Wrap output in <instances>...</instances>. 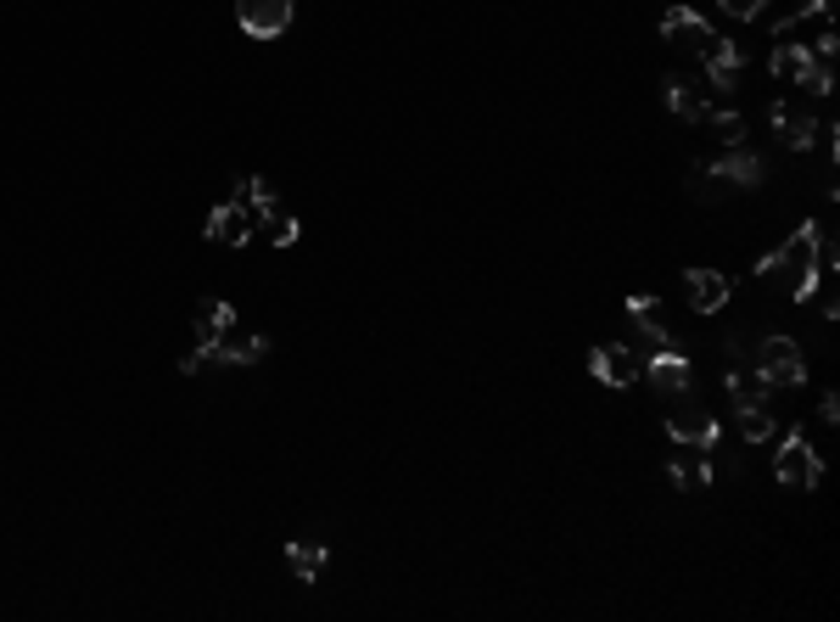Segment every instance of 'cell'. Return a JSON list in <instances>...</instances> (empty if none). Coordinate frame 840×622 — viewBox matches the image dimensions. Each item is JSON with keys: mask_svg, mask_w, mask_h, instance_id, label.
<instances>
[{"mask_svg": "<svg viewBox=\"0 0 840 622\" xmlns=\"http://www.w3.org/2000/svg\"><path fill=\"white\" fill-rule=\"evenodd\" d=\"M723 393H728V410H768L773 404V388L762 381L751 348L739 343V337L723 343Z\"/></svg>", "mask_w": 840, "mask_h": 622, "instance_id": "1", "label": "cell"}, {"mask_svg": "<svg viewBox=\"0 0 840 622\" xmlns=\"http://www.w3.org/2000/svg\"><path fill=\"white\" fill-rule=\"evenodd\" d=\"M773 483L790 488V494H813L824 483V460L807 444V426H790V433L779 438V449H773Z\"/></svg>", "mask_w": 840, "mask_h": 622, "instance_id": "2", "label": "cell"}, {"mask_svg": "<svg viewBox=\"0 0 840 622\" xmlns=\"http://www.w3.org/2000/svg\"><path fill=\"white\" fill-rule=\"evenodd\" d=\"M751 359H757V370H762L768 388H807V354H802L796 337H784V331L762 337L751 348Z\"/></svg>", "mask_w": 840, "mask_h": 622, "instance_id": "3", "label": "cell"}, {"mask_svg": "<svg viewBox=\"0 0 840 622\" xmlns=\"http://www.w3.org/2000/svg\"><path fill=\"white\" fill-rule=\"evenodd\" d=\"M695 169H701L706 180H717V185H739V191H762V185L773 180L768 158L751 152V147H723L717 158H701Z\"/></svg>", "mask_w": 840, "mask_h": 622, "instance_id": "4", "label": "cell"}, {"mask_svg": "<svg viewBox=\"0 0 840 622\" xmlns=\"http://www.w3.org/2000/svg\"><path fill=\"white\" fill-rule=\"evenodd\" d=\"M638 365H645V381L656 388V399H683L689 388H695V370H689L683 343H661L651 354H638Z\"/></svg>", "mask_w": 840, "mask_h": 622, "instance_id": "5", "label": "cell"}, {"mask_svg": "<svg viewBox=\"0 0 840 622\" xmlns=\"http://www.w3.org/2000/svg\"><path fill=\"white\" fill-rule=\"evenodd\" d=\"M818 242H824V224H802L796 235H790V242L784 247H773V253H762L757 264H751V275L757 280H773V275H802L813 258H818Z\"/></svg>", "mask_w": 840, "mask_h": 622, "instance_id": "6", "label": "cell"}, {"mask_svg": "<svg viewBox=\"0 0 840 622\" xmlns=\"http://www.w3.org/2000/svg\"><path fill=\"white\" fill-rule=\"evenodd\" d=\"M768 124H773L784 152H813V140L824 135V118H813L807 102H790V95H779V102L768 107Z\"/></svg>", "mask_w": 840, "mask_h": 622, "instance_id": "7", "label": "cell"}, {"mask_svg": "<svg viewBox=\"0 0 840 622\" xmlns=\"http://www.w3.org/2000/svg\"><path fill=\"white\" fill-rule=\"evenodd\" d=\"M583 365H588V376H595V381H606V388H633V381L645 376L633 343H595Z\"/></svg>", "mask_w": 840, "mask_h": 622, "instance_id": "8", "label": "cell"}, {"mask_svg": "<svg viewBox=\"0 0 840 622\" xmlns=\"http://www.w3.org/2000/svg\"><path fill=\"white\" fill-rule=\"evenodd\" d=\"M661 433L672 438V449H701V454H717L723 449V421L706 415V410H683V415H667Z\"/></svg>", "mask_w": 840, "mask_h": 622, "instance_id": "9", "label": "cell"}, {"mask_svg": "<svg viewBox=\"0 0 840 622\" xmlns=\"http://www.w3.org/2000/svg\"><path fill=\"white\" fill-rule=\"evenodd\" d=\"M291 7L298 0H235V23L246 39H280L291 28Z\"/></svg>", "mask_w": 840, "mask_h": 622, "instance_id": "10", "label": "cell"}, {"mask_svg": "<svg viewBox=\"0 0 840 622\" xmlns=\"http://www.w3.org/2000/svg\"><path fill=\"white\" fill-rule=\"evenodd\" d=\"M683 298H689V309H695L701 320H712V314H723L728 309V298H734V280L723 275V269H683Z\"/></svg>", "mask_w": 840, "mask_h": 622, "instance_id": "11", "label": "cell"}, {"mask_svg": "<svg viewBox=\"0 0 840 622\" xmlns=\"http://www.w3.org/2000/svg\"><path fill=\"white\" fill-rule=\"evenodd\" d=\"M253 230H258V219L246 214L241 197L214 203V214H208V224H203V235H208L214 247H246V242H253Z\"/></svg>", "mask_w": 840, "mask_h": 622, "instance_id": "12", "label": "cell"}, {"mask_svg": "<svg viewBox=\"0 0 840 622\" xmlns=\"http://www.w3.org/2000/svg\"><path fill=\"white\" fill-rule=\"evenodd\" d=\"M813 68H818V57H813V45H802V39H779L768 51V79H779V84H802L807 90Z\"/></svg>", "mask_w": 840, "mask_h": 622, "instance_id": "13", "label": "cell"}, {"mask_svg": "<svg viewBox=\"0 0 840 622\" xmlns=\"http://www.w3.org/2000/svg\"><path fill=\"white\" fill-rule=\"evenodd\" d=\"M656 34H661V39H678V34H683V39H695V51H706V45L717 39V28H712L695 7H689V0H672V7L661 12V23H656Z\"/></svg>", "mask_w": 840, "mask_h": 622, "instance_id": "14", "label": "cell"}, {"mask_svg": "<svg viewBox=\"0 0 840 622\" xmlns=\"http://www.w3.org/2000/svg\"><path fill=\"white\" fill-rule=\"evenodd\" d=\"M622 314L633 320V331H638V337H645L651 348H661V343H678V337H672V325L661 320V298H651V292H628Z\"/></svg>", "mask_w": 840, "mask_h": 622, "instance_id": "15", "label": "cell"}, {"mask_svg": "<svg viewBox=\"0 0 840 622\" xmlns=\"http://www.w3.org/2000/svg\"><path fill=\"white\" fill-rule=\"evenodd\" d=\"M214 359L219 365H264L269 359V337H258V331H219L214 337Z\"/></svg>", "mask_w": 840, "mask_h": 622, "instance_id": "16", "label": "cell"}, {"mask_svg": "<svg viewBox=\"0 0 840 622\" xmlns=\"http://www.w3.org/2000/svg\"><path fill=\"white\" fill-rule=\"evenodd\" d=\"M661 102H667V113L683 118V124H706V113H712V107H706V95L689 84V79H672V73L661 79Z\"/></svg>", "mask_w": 840, "mask_h": 622, "instance_id": "17", "label": "cell"}, {"mask_svg": "<svg viewBox=\"0 0 840 622\" xmlns=\"http://www.w3.org/2000/svg\"><path fill=\"white\" fill-rule=\"evenodd\" d=\"M235 197L246 203V214H253L258 224H269V219L280 214V197H275V185H269V180H258V174H241V180H235Z\"/></svg>", "mask_w": 840, "mask_h": 622, "instance_id": "18", "label": "cell"}, {"mask_svg": "<svg viewBox=\"0 0 840 622\" xmlns=\"http://www.w3.org/2000/svg\"><path fill=\"white\" fill-rule=\"evenodd\" d=\"M235 325V303L230 298H203L196 303V343H214L219 331Z\"/></svg>", "mask_w": 840, "mask_h": 622, "instance_id": "19", "label": "cell"}, {"mask_svg": "<svg viewBox=\"0 0 840 622\" xmlns=\"http://www.w3.org/2000/svg\"><path fill=\"white\" fill-rule=\"evenodd\" d=\"M734 426H739V438H746L751 449H768L779 438V421L768 410H734Z\"/></svg>", "mask_w": 840, "mask_h": 622, "instance_id": "20", "label": "cell"}, {"mask_svg": "<svg viewBox=\"0 0 840 622\" xmlns=\"http://www.w3.org/2000/svg\"><path fill=\"white\" fill-rule=\"evenodd\" d=\"M325 561H331V555H325V544H303V539H291V544H286V566L298 572L303 584H314V578H320Z\"/></svg>", "mask_w": 840, "mask_h": 622, "instance_id": "21", "label": "cell"}, {"mask_svg": "<svg viewBox=\"0 0 840 622\" xmlns=\"http://www.w3.org/2000/svg\"><path fill=\"white\" fill-rule=\"evenodd\" d=\"M706 129L717 135V147H746V135H751L746 113H734V107H723V113H706Z\"/></svg>", "mask_w": 840, "mask_h": 622, "instance_id": "22", "label": "cell"}, {"mask_svg": "<svg viewBox=\"0 0 840 622\" xmlns=\"http://www.w3.org/2000/svg\"><path fill=\"white\" fill-rule=\"evenodd\" d=\"M807 18H835V0H802V7L790 12V18H779L768 34H773V39H784L790 28H796V23H807Z\"/></svg>", "mask_w": 840, "mask_h": 622, "instance_id": "23", "label": "cell"}, {"mask_svg": "<svg viewBox=\"0 0 840 622\" xmlns=\"http://www.w3.org/2000/svg\"><path fill=\"white\" fill-rule=\"evenodd\" d=\"M701 68H706V84H712L717 95H739V68H723V62H712L706 51H701Z\"/></svg>", "mask_w": 840, "mask_h": 622, "instance_id": "24", "label": "cell"}, {"mask_svg": "<svg viewBox=\"0 0 840 622\" xmlns=\"http://www.w3.org/2000/svg\"><path fill=\"white\" fill-rule=\"evenodd\" d=\"M706 57H712V62H723V68H746V57H751V51H746L739 39H723V34H717V39L706 45Z\"/></svg>", "mask_w": 840, "mask_h": 622, "instance_id": "25", "label": "cell"}, {"mask_svg": "<svg viewBox=\"0 0 840 622\" xmlns=\"http://www.w3.org/2000/svg\"><path fill=\"white\" fill-rule=\"evenodd\" d=\"M298 235H303V224L291 219V214H275V219H269V242H275V247H298Z\"/></svg>", "mask_w": 840, "mask_h": 622, "instance_id": "26", "label": "cell"}, {"mask_svg": "<svg viewBox=\"0 0 840 622\" xmlns=\"http://www.w3.org/2000/svg\"><path fill=\"white\" fill-rule=\"evenodd\" d=\"M689 454H695V449H689ZM667 483L678 494H695V460H667Z\"/></svg>", "mask_w": 840, "mask_h": 622, "instance_id": "27", "label": "cell"}, {"mask_svg": "<svg viewBox=\"0 0 840 622\" xmlns=\"http://www.w3.org/2000/svg\"><path fill=\"white\" fill-rule=\"evenodd\" d=\"M717 7H723L734 23H757V18L768 12V0H717Z\"/></svg>", "mask_w": 840, "mask_h": 622, "instance_id": "28", "label": "cell"}, {"mask_svg": "<svg viewBox=\"0 0 840 622\" xmlns=\"http://www.w3.org/2000/svg\"><path fill=\"white\" fill-rule=\"evenodd\" d=\"M813 57H818V62H835V57H840V34H835V28H824V34L813 39Z\"/></svg>", "mask_w": 840, "mask_h": 622, "instance_id": "29", "label": "cell"}, {"mask_svg": "<svg viewBox=\"0 0 840 622\" xmlns=\"http://www.w3.org/2000/svg\"><path fill=\"white\" fill-rule=\"evenodd\" d=\"M818 421H824V426L840 421V399H835V388H824V399H818Z\"/></svg>", "mask_w": 840, "mask_h": 622, "instance_id": "30", "label": "cell"}]
</instances>
